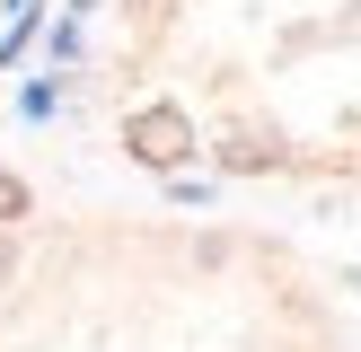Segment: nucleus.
I'll list each match as a JSON object with an SVG mask.
<instances>
[{
    "label": "nucleus",
    "instance_id": "1",
    "mask_svg": "<svg viewBox=\"0 0 361 352\" xmlns=\"http://www.w3.org/2000/svg\"><path fill=\"white\" fill-rule=\"evenodd\" d=\"M123 150H133L141 168H185V158H194V123H185V106H176V97L133 106V123H123Z\"/></svg>",
    "mask_w": 361,
    "mask_h": 352
},
{
    "label": "nucleus",
    "instance_id": "2",
    "mask_svg": "<svg viewBox=\"0 0 361 352\" xmlns=\"http://www.w3.org/2000/svg\"><path fill=\"white\" fill-rule=\"evenodd\" d=\"M27 211H35V194H27V176H9V168H0V220H27Z\"/></svg>",
    "mask_w": 361,
    "mask_h": 352
}]
</instances>
